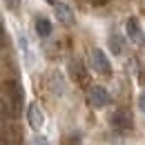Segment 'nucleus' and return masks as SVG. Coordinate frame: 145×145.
I'll return each mask as SVG.
<instances>
[{
	"instance_id": "dca6fc26",
	"label": "nucleus",
	"mask_w": 145,
	"mask_h": 145,
	"mask_svg": "<svg viewBox=\"0 0 145 145\" xmlns=\"http://www.w3.org/2000/svg\"><path fill=\"white\" fill-rule=\"evenodd\" d=\"M0 42H5V27H2V22H0Z\"/></svg>"
},
{
	"instance_id": "7ed1b4c3",
	"label": "nucleus",
	"mask_w": 145,
	"mask_h": 145,
	"mask_svg": "<svg viewBox=\"0 0 145 145\" xmlns=\"http://www.w3.org/2000/svg\"><path fill=\"white\" fill-rule=\"evenodd\" d=\"M109 123H112V127L116 129V132H129L132 129V125H134V121H132V114L127 112V109H116L114 114H112V118H109Z\"/></svg>"
},
{
	"instance_id": "0eeeda50",
	"label": "nucleus",
	"mask_w": 145,
	"mask_h": 145,
	"mask_svg": "<svg viewBox=\"0 0 145 145\" xmlns=\"http://www.w3.org/2000/svg\"><path fill=\"white\" fill-rule=\"evenodd\" d=\"M54 7H56L54 14H56V18H58V22H63V25H74V20H76V18H74L69 5H65V2H56Z\"/></svg>"
},
{
	"instance_id": "39448f33",
	"label": "nucleus",
	"mask_w": 145,
	"mask_h": 145,
	"mask_svg": "<svg viewBox=\"0 0 145 145\" xmlns=\"http://www.w3.org/2000/svg\"><path fill=\"white\" fill-rule=\"evenodd\" d=\"M125 29H127V36H129V40L134 42V45H145V36H143V29H141V22H138V18H127V25H125Z\"/></svg>"
},
{
	"instance_id": "4468645a",
	"label": "nucleus",
	"mask_w": 145,
	"mask_h": 145,
	"mask_svg": "<svg viewBox=\"0 0 145 145\" xmlns=\"http://www.w3.org/2000/svg\"><path fill=\"white\" fill-rule=\"evenodd\" d=\"M5 2H7L9 9H18V5H20V0H5Z\"/></svg>"
},
{
	"instance_id": "a211bd4d",
	"label": "nucleus",
	"mask_w": 145,
	"mask_h": 145,
	"mask_svg": "<svg viewBox=\"0 0 145 145\" xmlns=\"http://www.w3.org/2000/svg\"><path fill=\"white\" fill-rule=\"evenodd\" d=\"M45 2H49V5H56V2H58V0H45Z\"/></svg>"
},
{
	"instance_id": "9b49d317",
	"label": "nucleus",
	"mask_w": 145,
	"mask_h": 145,
	"mask_svg": "<svg viewBox=\"0 0 145 145\" xmlns=\"http://www.w3.org/2000/svg\"><path fill=\"white\" fill-rule=\"evenodd\" d=\"M109 47H112L114 54H123V38L118 36V34H112L109 36Z\"/></svg>"
},
{
	"instance_id": "ddd939ff",
	"label": "nucleus",
	"mask_w": 145,
	"mask_h": 145,
	"mask_svg": "<svg viewBox=\"0 0 145 145\" xmlns=\"http://www.w3.org/2000/svg\"><path fill=\"white\" fill-rule=\"evenodd\" d=\"M31 145H49V143H47V138H42V136H36V138L31 141Z\"/></svg>"
},
{
	"instance_id": "f03ea898",
	"label": "nucleus",
	"mask_w": 145,
	"mask_h": 145,
	"mask_svg": "<svg viewBox=\"0 0 145 145\" xmlns=\"http://www.w3.org/2000/svg\"><path fill=\"white\" fill-rule=\"evenodd\" d=\"M87 101H89L91 107L101 109V107H105V105H109V91L103 85H91L89 91H87Z\"/></svg>"
},
{
	"instance_id": "1a4fd4ad",
	"label": "nucleus",
	"mask_w": 145,
	"mask_h": 145,
	"mask_svg": "<svg viewBox=\"0 0 145 145\" xmlns=\"http://www.w3.org/2000/svg\"><path fill=\"white\" fill-rule=\"evenodd\" d=\"M36 34L40 38H47L49 34H52V22L47 18H42V16H38L36 18Z\"/></svg>"
},
{
	"instance_id": "f3484780",
	"label": "nucleus",
	"mask_w": 145,
	"mask_h": 145,
	"mask_svg": "<svg viewBox=\"0 0 145 145\" xmlns=\"http://www.w3.org/2000/svg\"><path fill=\"white\" fill-rule=\"evenodd\" d=\"M0 145H9V141H7V138H5L2 134H0Z\"/></svg>"
},
{
	"instance_id": "f8f14e48",
	"label": "nucleus",
	"mask_w": 145,
	"mask_h": 145,
	"mask_svg": "<svg viewBox=\"0 0 145 145\" xmlns=\"http://www.w3.org/2000/svg\"><path fill=\"white\" fill-rule=\"evenodd\" d=\"M9 116H14V112H11V107H9L7 98H0V123H2V121H7Z\"/></svg>"
},
{
	"instance_id": "423d86ee",
	"label": "nucleus",
	"mask_w": 145,
	"mask_h": 145,
	"mask_svg": "<svg viewBox=\"0 0 145 145\" xmlns=\"http://www.w3.org/2000/svg\"><path fill=\"white\" fill-rule=\"evenodd\" d=\"M27 121H29V125L34 127V129H40L42 123H45V114H42V109L38 107L36 103H31L27 107Z\"/></svg>"
},
{
	"instance_id": "f257e3e1",
	"label": "nucleus",
	"mask_w": 145,
	"mask_h": 145,
	"mask_svg": "<svg viewBox=\"0 0 145 145\" xmlns=\"http://www.w3.org/2000/svg\"><path fill=\"white\" fill-rule=\"evenodd\" d=\"M5 89H7V103H9V107L14 112V116H18L20 109H22V98H25L22 87H20L16 80H9V83L5 85Z\"/></svg>"
},
{
	"instance_id": "2eb2a0df",
	"label": "nucleus",
	"mask_w": 145,
	"mask_h": 145,
	"mask_svg": "<svg viewBox=\"0 0 145 145\" xmlns=\"http://www.w3.org/2000/svg\"><path fill=\"white\" fill-rule=\"evenodd\" d=\"M138 107H141V112L145 114V91L141 94V98H138Z\"/></svg>"
},
{
	"instance_id": "6e6552de",
	"label": "nucleus",
	"mask_w": 145,
	"mask_h": 145,
	"mask_svg": "<svg viewBox=\"0 0 145 145\" xmlns=\"http://www.w3.org/2000/svg\"><path fill=\"white\" fill-rule=\"evenodd\" d=\"M72 74H74V78H76V83L87 85L89 76H87V69H85V65H83L80 60H74V63H72Z\"/></svg>"
},
{
	"instance_id": "9d476101",
	"label": "nucleus",
	"mask_w": 145,
	"mask_h": 145,
	"mask_svg": "<svg viewBox=\"0 0 145 145\" xmlns=\"http://www.w3.org/2000/svg\"><path fill=\"white\" fill-rule=\"evenodd\" d=\"M49 85H52V91H54V94H63V91H65L63 76H60L58 72H52V74H49Z\"/></svg>"
},
{
	"instance_id": "20e7f679",
	"label": "nucleus",
	"mask_w": 145,
	"mask_h": 145,
	"mask_svg": "<svg viewBox=\"0 0 145 145\" xmlns=\"http://www.w3.org/2000/svg\"><path fill=\"white\" fill-rule=\"evenodd\" d=\"M89 60H91V67H94L98 74H112V65H109L107 56L103 54L98 47L89 52Z\"/></svg>"
}]
</instances>
